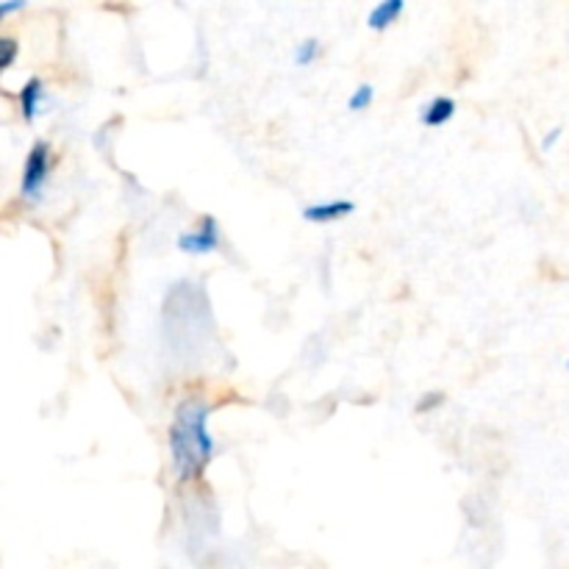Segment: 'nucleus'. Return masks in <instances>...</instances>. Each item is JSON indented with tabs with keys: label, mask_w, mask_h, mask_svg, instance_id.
<instances>
[{
	"label": "nucleus",
	"mask_w": 569,
	"mask_h": 569,
	"mask_svg": "<svg viewBox=\"0 0 569 569\" xmlns=\"http://www.w3.org/2000/svg\"><path fill=\"white\" fill-rule=\"evenodd\" d=\"M372 100H376V89H372L370 83H359V87L353 89V94L348 98V109L350 111H367L372 106Z\"/></svg>",
	"instance_id": "nucleus-9"
},
{
	"label": "nucleus",
	"mask_w": 569,
	"mask_h": 569,
	"mask_svg": "<svg viewBox=\"0 0 569 569\" xmlns=\"http://www.w3.org/2000/svg\"><path fill=\"white\" fill-rule=\"evenodd\" d=\"M17 53H20V42L14 37L0 39V70H11V64L17 61Z\"/></svg>",
	"instance_id": "nucleus-10"
},
{
	"label": "nucleus",
	"mask_w": 569,
	"mask_h": 569,
	"mask_svg": "<svg viewBox=\"0 0 569 569\" xmlns=\"http://www.w3.org/2000/svg\"><path fill=\"white\" fill-rule=\"evenodd\" d=\"M456 117V100L448 98V94H437L426 103V109L420 111V120L426 128H442L448 126Z\"/></svg>",
	"instance_id": "nucleus-6"
},
{
	"label": "nucleus",
	"mask_w": 569,
	"mask_h": 569,
	"mask_svg": "<svg viewBox=\"0 0 569 569\" xmlns=\"http://www.w3.org/2000/svg\"><path fill=\"white\" fill-rule=\"evenodd\" d=\"M48 103V89L39 76H31L17 92V106H20V114L26 122H37V117L44 111Z\"/></svg>",
	"instance_id": "nucleus-4"
},
{
	"label": "nucleus",
	"mask_w": 569,
	"mask_h": 569,
	"mask_svg": "<svg viewBox=\"0 0 569 569\" xmlns=\"http://www.w3.org/2000/svg\"><path fill=\"white\" fill-rule=\"evenodd\" d=\"M356 211L353 200H322V203H311L303 209V220L306 222H317V226H328V222H339L345 217H350Z\"/></svg>",
	"instance_id": "nucleus-5"
},
{
	"label": "nucleus",
	"mask_w": 569,
	"mask_h": 569,
	"mask_svg": "<svg viewBox=\"0 0 569 569\" xmlns=\"http://www.w3.org/2000/svg\"><path fill=\"white\" fill-rule=\"evenodd\" d=\"M567 370H569V361H567Z\"/></svg>",
	"instance_id": "nucleus-14"
},
{
	"label": "nucleus",
	"mask_w": 569,
	"mask_h": 569,
	"mask_svg": "<svg viewBox=\"0 0 569 569\" xmlns=\"http://www.w3.org/2000/svg\"><path fill=\"white\" fill-rule=\"evenodd\" d=\"M222 242V233H220V226H217V220L211 214H206L203 220L198 222V226L192 228V231H183L181 237L176 239L178 250L187 256H206V253H214L217 248H220Z\"/></svg>",
	"instance_id": "nucleus-3"
},
{
	"label": "nucleus",
	"mask_w": 569,
	"mask_h": 569,
	"mask_svg": "<svg viewBox=\"0 0 569 569\" xmlns=\"http://www.w3.org/2000/svg\"><path fill=\"white\" fill-rule=\"evenodd\" d=\"M442 403H445V392H428L426 398L417 403V411H420V415H431V411H437Z\"/></svg>",
	"instance_id": "nucleus-11"
},
{
	"label": "nucleus",
	"mask_w": 569,
	"mask_h": 569,
	"mask_svg": "<svg viewBox=\"0 0 569 569\" xmlns=\"http://www.w3.org/2000/svg\"><path fill=\"white\" fill-rule=\"evenodd\" d=\"M26 3L28 0H3V3H0V17L17 14V11L26 9Z\"/></svg>",
	"instance_id": "nucleus-12"
},
{
	"label": "nucleus",
	"mask_w": 569,
	"mask_h": 569,
	"mask_svg": "<svg viewBox=\"0 0 569 569\" xmlns=\"http://www.w3.org/2000/svg\"><path fill=\"white\" fill-rule=\"evenodd\" d=\"M559 139H561V128H553V131L542 139V150H553V144L559 142Z\"/></svg>",
	"instance_id": "nucleus-13"
},
{
	"label": "nucleus",
	"mask_w": 569,
	"mask_h": 569,
	"mask_svg": "<svg viewBox=\"0 0 569 569\" xmlns=\"http://www.w3.org/2000/svg\"><path fill=\"white\" fill-rule=\"evenodd\" d=\"M403 11H406V0H381V3L367 14V28L378 33L389 31V28L403 17Z\"/></svg>",
	"instance_id": "nucleus-7"
},
{
	"label": "nucleus",
	"mask_w": 569,
	"mask_h": 569,
	"mask_svg": "<svg viewBox=\"0 0 569 569\" xmlns=\"http://www.w3.org/2000/svg\"><path fill=\"white\" fill-rule=\"evenodd\" d=\"M50 176H53V150H50V144L44 139H37L31 144V150H28L26 164H22L20 198L26 203H39L44 198Z\"/></svg>",
	"instance_id": "nucleus-2"
},
{
	"label": "nucleus",
	"mask_w": 569,
	"mask_h": 569,
	"mask_svg": "<svg viewBox=\"0 0 569 569\" xmlns=\"http://www.w3.org/2000/svg\"><path fill=\"white\" fill-rule=\"evenodd\" d=\"M209 417L211 406L200 398H187L176 406L170 426V459L178 483L200 481L214 459L217 442L209 431Z\"/></svg>",
	"instance_id": "nucleus-1"
},
{
	"label": "nucleus",
	"mask_w": 569,
	"mask_h": 569,
	"mask_svg": "<svg viewBox=\"0 0 569 569\" xmlns=\"http://www.w3.org/2000/svg\"><path fill=\"white\" fill-rule=\"evenodd\" d=\"M320 53H322L320 39H315V37L303 39V42H300L298 48H295V64H298V67L315 64V61L320 59Z\"/></svg>",
	"instance_id": "nucleus-8"
}]
</instances>
